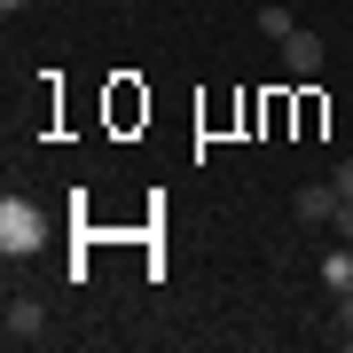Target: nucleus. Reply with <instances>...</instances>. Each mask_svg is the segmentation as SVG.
<instances>
[{"instance_id":"1a4fd4ad","label":"nucleus","mask_w":353,"mask_h":353,"mask_svg":"<svg viewBox=\"0 0 353 353\" xmlns=\"http://www.w3.org/2000/svg\"><path fill=\"white\" fill-rule=\"evenodd\" d=\"M0 8H8V16H24V8H32V0H0Z\"/></svg>"},{"instance_id":"423d86ee","label":"nucleus","mask_w":353,"mask_h":353,"mask_svg":"<svg viewBox=\"0 0 353 353\" xmlns=\"http://www.w3.org/2000/svg\"><path fill=\"white\" fill-rule=\"evenodd\" d=\"M259 32H267V39H275V48H283V39L299 32V16H290V8H259Z\"/></svg>"},{"instance_id":"20e7f679","label":"nucleus","mask_w":353,"mask_h":353,"mask_svg":"<svg viewBox=\"0 0 353 353\" xmlns=\"http://www.w3.org/2000/svg\"><path fill=\"white\" fill-rule=\"evenodd\" d=\"M290 212H299L306 228H322V220H338V181H306V189L290 196Z\"/></svg>"},{"instance_id":"0eeeda50","label":"nucleus","mask_w":353,"mask_h":353,"mask_svg":"<svg viewBox=\"0 0 353 353\" xmlns=\"http://www.w3.org/2000/svg\"><path fill=\"white\" fill-rule=\"evenodd\" d=\"M338 236L353 243V196H338Z\"/></svg>"},{"instance_id":"39448f33","label":"nucleus","mask_w":353,"mask_h":353,"mask_svg":"<svg viewBox=\"0 0 353 353\" xmlns=\"http://www.w3.org/2000/svg\"><path fill=\"white\" fill-rule=\"evenodd\" d=\"M322 283H330V299H338V290H353V243H338V252L322 259Z\"/></svg>"},{"instance_id":"f03ea898","label":"nucleus","mask_w":353,"mask_h":353,"mask_svg":"<svg viewBox=\"0 0 353 353\" xmlns=\"http://www.w3.org/2000/svg\"><path fill=\"white\" fill-rule=\"evenodd\" d=\"M322 63H330V39H322V32H306V24H299V32L283 39V71H290V79H314Z\"/></svg>"},{"instance_id":"f257e3e1","label":"nucleus","mask_w":353,"mask_h":353,"mask_svg":"<svg viewBox=\"0 0 353 353\" xmlns=\"http://www.w3.org/2000/svg\"><path fill=\"white\" fill-rule=\"evenodd\" d=\"M39 243H48V212H39L32 196H0V252H8V259H32Z\"/></svg>"},{"instance_id":"6e6552de","label":"nucleus","mask_w":353,"mask_h":353,"mask_svg":"<svg viewBox=\"0 0 353 353\" xmlns=\"http://www.w3.org/2000/svg\"><path fill=\"white\" fill-rule=\"evenodd\" d=\"M330 181H338V196H353V157L338 165V173H330Z\"/></svg>"},{"instance_id":"7ed1b4c3","label":"nucleus","mask_w":353,"mask_h":353,"mask_svg":"<svg viewBox=\"0 0 353 353\" xmlns=\"http://www.w3.org/2000/svg\"><path fill=\"white\" fill-rule=\"evenodd\" d=\"M0 330H8V345H39V338H48V306H39V299H8Z\"/></svg>"}]
</instances>
